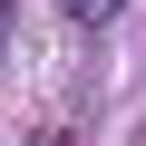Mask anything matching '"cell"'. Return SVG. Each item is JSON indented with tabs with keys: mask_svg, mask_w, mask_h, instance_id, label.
I'll list each match as a JSON object with an SVG mask.
<instances>
[{
	"mask_svg": "<svg viewBox=\"0 0 146 146\" xmlns=\"http://www.w3.org/2000/svg\"><path fill=\"white\" fill-rule=\"evenodd\" d=\"M117 10H127V0H58V20H68V29H107Z\"/></svg>",
	"mask_w": 146,
	"mask_h": 146,
	"instance_id": "6da1fadb",
	"label": "cell"
}]
</instances>
